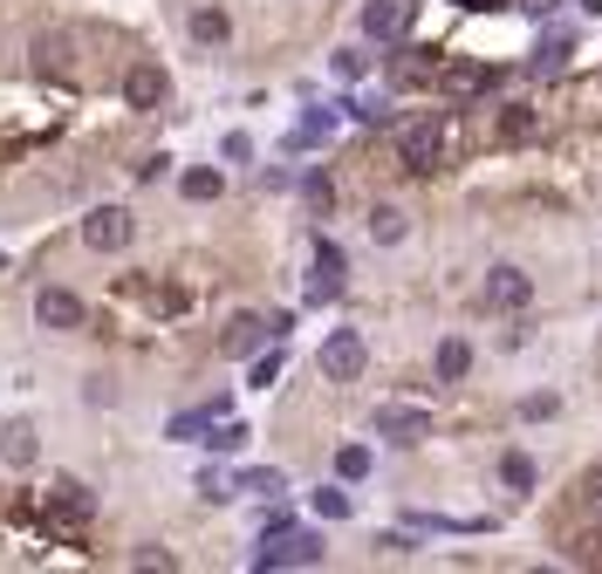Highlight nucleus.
Returning a JSON list of instances; mask_svg holds the SVG:
<instances>
[{"instance_id": "obj_1", "label": "nucleus", "mask_w": 602, "mask_h": 574, "mask_svg": "<svg viewBox=\"0 0 602 574\" xmlns=\"http://www.w3.org/2000/svg\"><path fill=\"white\" fill-rule=\"evenodd\" d=\"M364 362H370V349H364V336H356V328H336V336L323 342V356H315L323 383H356V377H364Z\"/></svg>"}, {"instance_id": "obj_2", "label": "nucleus", "mask_w": 602, "mask_h": 574, "mask_svg": "<svg viewBox=\"0 0 602 574\" xmlns=\"http://www.w3.org/2000/svg\"><path fill=\"white\" fill-rule=\"evenodd\" d=\"M438 151H446V131H438L431 116H418V123H405V131H397V164H405L411 178H425V172H431Z\"/></svg>"}, {"instance_id": "obj_3", "label": "nucleus", "mask_w": 602, "mask_h": 574, "mask_svg": "<svg viewBox=\"0 0 602 574\" xmlns=\"http://www.w3.org/2000/svg\"><path fill=\"white\" fill-rule=\"evenodd\" d=\"M131 233H137L131 205H96V213L83 219V246H96V254H124Z\"/></svg>"}, {"instance_id": "obj_4", "label": "nucleus", "mask_w": 602, "mask_h": 574, "mask_svg": "<svg viewBox=\"0 0 602 574\" xmlns=\"http://www.w3.org/2000/svg\"><path fill=\"white\" fill-rule=\"evenodd\" d=\"M479 301L500 308V315H520V308L534 301V280L520 274V267H493V274H487V287H479Z\"/></svg>"}, {"instance_id": "obj_5", "label": "nucleus", "mask_w": 602, "mask_h": 574, "mask_svg": "<svg viewBox=\"0 0 602 574\" xmlns=\"http://www.w3.org/2000/svg\"><path fill=\"white\" fill-rule=\"evenodd\" d=\"M315 561H323V541L315 533H288V526L274 533V547L254 554V567H315Z\"/></svg>"}, {"instance_id": "obj_6", "label": "nucleus", "mask_w": 602, "mask_h": 574, "mask_svg": "<svg viewBox=\"0 0 602 574\" xmlns=\"http://www.w3.org/2000/svg\"><path fill=\"white\" fill-rule=\"evenodd\" d=\"M411 21H418V0H370L364 8V34H377V41H405Z\"/></svg>"}, {"instance_id": "obj_7", "label": "nucleus", "mask_w": 602, "mask_h": 574, "mask_svg": "<svg viewBox=\"0 0 602 574\" xmlns=\"http://www.w3.org/2000/svg\"><path fill=\"white\" fill-rule=\"evenodd\" d=\"M83 301H75L69 295V287H42V295H34V321H42V328H55V336H69V328H83Z\"/></svg>"}, {"instance_id": "obj_8", "label": "nucleus", "mask_w": 602, "mask_h": 574, "mask_svg": "<svg viewBox=\"0 0 602 574\" xmlns=\"http://www.w3.org/2000/svg\"><path fill=\"white\" fill-rule=\"evenodd\" d=\"M343 295V246L315 239V274H308V301H336Z\"/></svg>"}, {"instance_id": "obj_9", "label": "nucleus", "mask_w": 602, "mask_h": 574, "mask_svg": "<svg viewBox=\"0 0 602 574\" xmlns=\"http://www.w3.org/2000/svg\"><path fill=\"white\" fill-rule=\"evenodd\" d=\"M370 424H377V438H397V444H418V438L431 431V418H425V410H397V403H384Z\"/></svg>"}, {"instance_id": "obj_10", "label": "nucleus", "mask_w": 602, "mask_h": 574, "mask_svg": "<svg viewBox=\"0 0 602 574\" xmlns=\"http://www.w3.org/2000/svg\"><path fill=\"white\" fill-rule=\"evenodd\" d=\"M124 103L131 110H157V103H165V75H157L151 62H131L124 69Z\"/></svg>"}, {"instance_id": "obj_11", "label": "nucleus", "mask_w": 602, "mask_h": 574, "mask_svg": "<svg viewBox=\"0 0 602 574\" xmlns=\"http://www.w3.org/2000/svg\"><path fill=\"white\" fill-rule=\"evenodd\" d=\"M192 41H198V49H226V41H233V21H226V8H192Z\"/></svg>"}, {"instance_id": "obj_12", "label": "nucleus", "mask_w": 602, "mask_h": 574, "mask_svg": "<svg viewBox=\"0 0 602 574\" xmlns=\"http://www.w3.org/2000/svg\"><path fill=\"white\" fill-rule=\"evenodd\" d=\"M487 90V69L479 62H446L438 69V96H479Z\"/></svg>"}, {"instance_id": "obj_13", "label": "nucleus", "mask_w": 602, "mask_h": 574, "mask_svg": "<svg viewBox=\"0 0 602 574\" xmlns=\"http://www.w3.org/2000/svg\"><path fill=\"white\" fill-rule=\"evenodd\" d=\"M261 336H267V321H261V315H233V321H226V336H220V349H226V356H254Z\"/></svg>"}, {"instance_id": "obj_14", "label": "nucleus", "mask_w": 602, "mask_h": 574, "mask_svg": "<svg viewBox=\"0 0 602 574\" xmlns=\"http://www.w3.org/2000/svg\"><path fill=\"white\" fill-rule=\"evenodd\" d=\"M405 233H411V213H405V205H370V239H377V246H397Z\"/></svg>"}, {"instance_id": "obj_15", "label": "nucleus", "mask_w": 602, "mask_h": 574, "mask_svg": "<svg viewBox=\"0 0 602 574\" xmlns=\"http://www.w3.org/2000/svg\"><path fill=\"white\" fill-rule=\"evenodd\" d=\"M49 506H55V513H62L69 526H83V520H90V492L75 485V479H62V485L49 492Z\"/></svg>"}, {"instance_id": "obj_16", "label": "nucleus", "mask_w": 602, "mask_h": 574, "mask_svg": "<svg viewBox=\"0 0 602 574\" xmlns=\"http://www.w3.org/2000/svg\"><path fill=\"white\" fill-rule=\"evenodd\" d=\"M541 131V110H528V103H507V116H500V137L507 144H528Z\"/></svg>"}, {"instance_id": "obj_17", "label": "nucleus", "mask_w": 602, "mask_h": 574, "mask_svg": "<svg viewBox=\"0 0 602 574\" xmlns=\"http://www.w3.org/2000/svg\"><path fill=\"white\" fill-rule=\"evenodd\" d=\"M34 69H55V75H69V34H42V41H34Z\"/></svg>"}, {"instance_id": "obj_18", "label": "nucleus", "mask_w": 602, "mask_h": 574, "mask_svg": "<svg viewBox=\"0 0 602 574\" xmlns=\"http://www.w3.org/2000/svg\"><path fill=\"white\" fill-rule=\"evenodd\" d=\"M466 369H472V349H466L459 336H452V342H438V377H446V383H459Z\"/></svg>"}, {"instance_id": "obj_19", "label": "nucleus", "mask_w": 602, "mask_h": 574, "mask_svg": "<svg viewBox=\"0 0 602 574\" xmlns=\"http://www.w3.org/2000/svg\"><path fill=\"white\" fill-rule=\"evenodd\" d=\"M220 192H226V178H220V172H185V198L206 205V198H220Z\"/></svg>"}, {"instance_id": "obj_20", "label": "nucleus", "mask_w": 602, "mask_h": 574, "mask_svg": "<svg viewBox=\"0 0 602 574\" xmlns=\"http://www.w3.org/2000/svg\"><path fill=\"white\" fill-rule=\"evenodd\" d=\"M336 472H343V479H364V472H370V451H364V444H343V451H336Z\"/></svg>"}, {"instance_id": "obj_21", "label": "nucleus", "mask_w": 602, "mask_h": 574, "mask_svg": "<svg viewBox=\"0 0 602 574\" xmlns=\"http://www.w3.org/2000/svg\"><path fill=\"white\" fill-rule=\"evenodd\" d=\"M302 192H308V205H315V213H329V205H336V185H329L323 172H308V178H302Z\"/></svg>"}, {"instance_id": "obj_22", "label": "nucleus", "mask_w": 602, "mask_h": 574, "mask_svg": "<svg viewBox=\"0 0 602 574\" xmlns=\"http://www.w3.org/2000/svg\"><path fill=\"white\" fill-rule=\"evenodd\" d=\"M315 513H323V520H349V492L323 485V492H315Z\"/></svg>"}, {"instance_id": "obj_23", "label": "nucleus", "mask_w": 602, "mask_h": 574, "mask_svg": "<svg viewBox=\"0 0 602 574\" xmlns=\"http://www.w3.org/2000/svg\"><path fill=\"white\" fill-rule=\"evenodd\" d=\"M8 459H14V465H28V459H34V431H28V424H14V431H8Z\"/></svg>"}, {"instance_id": "obj_24", "label": "nucleus", "mask_w": 602, "mask_h": 574, "mask_svg": "<svg viewBox=\"0 0 602 574\" xmlns=\"http://www.w3.org/2000/svg\"><path fill=\"white\" fill-rule=\"evenodd\" d=\"M500 472H507V485H513V492H528V485H534V465H528V459H520V451H513V459H507Z\"/></svg>"}, {"instance_id": "obj_25", "label": "nucleus", "mask_w": 602, "mask_h": 574, "mask_svg": "<svg viewBox=\"0 0 602 574\" xmlns=\"http://www.w3.org/2000/svg\"><path fill=\"white\" fill-rule=\"evenodd\" d=\"M239 485H247V492H267V500H274V492H288V479H280V472H247Z\"/></svg>"}, {"instance_id": "obj_26", "label": "nucleus", "mask_w": 602, "mask_h": 574, "mask_svg": "<svg viewBox=\"0 0 602 574\" xmlns=\"http://www.w3.org/2000/svg\"><path fill=\"white\" fill-rule=\"evenodd\" d=\"M274 377H280V349H267V356H254V383H261V390H267V383H274Z\"/></svg>"}, {"instance_id": "obj_27", "label": "nucleus", "mask_w": 602, "mask_h": 574, "mask_svg": "<svg viewBox=\"0 0 602 574\" xmlns=\"http://www.w3.org/2000/svg\"><path fill=\"white\" fill-rule=\"evenodd\" d=\"M364 69H370V55H356V49H343V55H336V75H349V82L364 75Z\"/></svg>"}, {"instance_id": "obj_28", "label": "nucleus", "mask_w": 602, "mask_h": 574, "mask_svg": "<svg viewBox=\"0 0 602 574\" xmlns=\"http://www.w3.org/2000/svg\"><path fill=\"white\" fill-rule=\"evenodd\" d=\"M213 444H220V451H239V444H247V424H220Z\"/></svg>"}, {"instance_id": "obj_29", "label": "nucleus", "mask_w": 602, "mask_h": 574, "mask_svg": "<svg viewBox=\"0 0 602 574\" xmlns=\"http://www.w3.org/2000/svg\"><path fill=\"white\" fill-rule=\"evenodd\" d=\"M137 567H178V561H172L165 547H137Z\"/></svg>"}, {"instance_id": "obj_30", "label": "nucleus", "mask_w": 602, "mask_h": 574, "mask_svg": "<svg viewBox=\"0 0 602 574\" xmlns=\"http://www.w3.org/2000/svg\"><path fill=\"white\" fill-rule=\"evenodd\" d=\"M582 500H589V506H602V472H589V485H582Z\"/></svg>"}, {"instance_id": "obj_31", "label": "nucleus", "mask_w": 602, "mask_h": 574, "mask_svg": "<svg viewBox=\"0 0 602 574\" xmlns=\"http://www.w3.org/2000/svg\"><path fill=\"white\" fill-rule=\"evenodd\" d=\"M459 8H507V0H459Z\"/></svg>"}]
</instances>
